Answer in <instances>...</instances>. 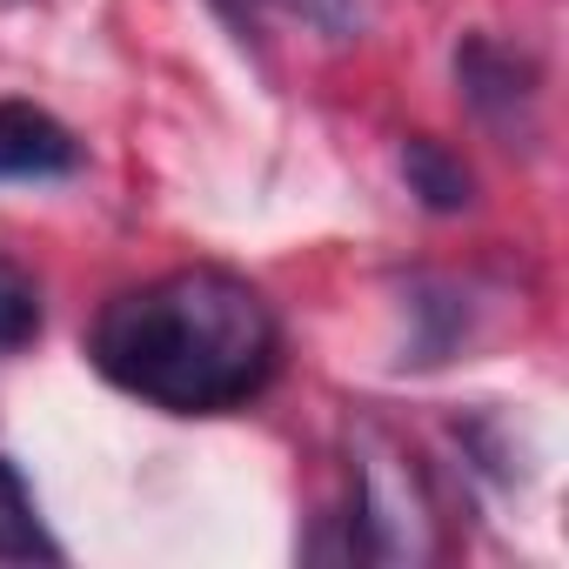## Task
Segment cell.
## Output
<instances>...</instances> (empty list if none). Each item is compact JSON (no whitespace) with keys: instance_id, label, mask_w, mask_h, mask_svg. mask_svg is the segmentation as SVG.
Here are the masks:
<instances>
[{"instance_id":"cell-1","label":"cell","mask_w":569,"mask_h":569,"mask_svg":"<svg viewBox=\"0 0 569 569\" xmlns=\"http://www.w3.org/2000/svg\"><path fill=\"white\" fill-rule=\"evenodd\" d=\"M94 369L161 416L248 409L281 369V322L234 268H168L121 289L88 336Z\"/></svg>"},{"instance_id":"cell-2","label":"cell","mask_w":569,"mask_h":569,"mask_svg":"<svg viewBox=\"0 0 569 569\" xmlns=\"http://www.w3.org/2000/svg\"><path fill=\"white\" fill-rule=\"evenodd\" d=\"M456 88H462L469 114H476L502 148H516V141L536 134V68H529L516 48H502V41H489V34L462 41V48H456Z\"/></svg>"},{"instance_id":"cell-3","label":"cell","mask_w":569,"mask_h":569,"mask_svg":"<svg viewBox=\"0 0 569 569\" xmlns=\"http://www.w3.org/2000/svg\"><path fill=\"white\" fill-rule=\"evenodd\" d=\"M81 141L34 101H0V181H54L74 174Z\"/></svg>"},{"instance_id":"cell-4","label":"cell","mask_w":569,"mask_h":569,"mask_svg":"<svg viewBox=\"0 0 569 569\" xmlns=\"http://www.w3.org/2000/svg\"><path fill=\"white\" fill-rule=\"evenodd\" d=\"M234 34H261L268 21H296L316 41H349L362 28V0H208Z\"/></svg>"},{"instance_id":"cell-5","label":"cell","mask_w":569,"mask_h":569,"mask_svg":"<svg viewBox=\"0 0 569 569\" xmlns=\"http://www.w3.org/2000/svg\"><path fill=\"white\" fill-rule=\"evenodd\" d=\"M0 562H61V542L48 536L34 489L21 482L8 456H0Z\"/></svg>"},{"instance_id":"cell-6","label":"cell","mask_w":569,"mask_h":569,"mask_svg":"<svg viewBox=\"0 0 569 569\" xmlns=\"http://www.w3.org/2000/svg\"><path fill=\"white\" fill-rule=\"evenodd\" d=\"M402 174H409V188L436 208V214H456V208H469V168L442 148V141H429V134H416L409 148H402Z\"/></svg>"},{"instance_id":"cell-7","label":"cell","mask_w":569,"mask_h":569,"mask_svg":"<svg viewBox=\"0 0 569 569\" xmlns=\"http://www.w3.org/2000/svg\"><path fill=\"white\" fill-rule=\"evenodd\" d=\"M34 336H41V289L14 254H0V356L28 349Z\"/></svg>"}]
</instances>
